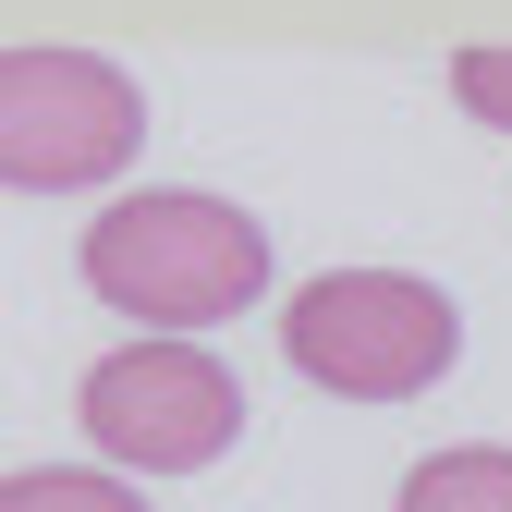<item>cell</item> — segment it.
<instances>
[{
    "label": "cell",
    "instance_id": "2",
    "mask_svg": "<svg viewBox=\"0 0 512 512\" xmlns=\"http://www.w3.org/2000/svg\"><path fill=\"white\" fill-rule=\"evenodd\" d=\"M281 354H293V378H317L342 403H415L452 378L464 305L415 269H317L281 305Z\"/></svg>",
    "mask_w": 512,
    "mask_h": 512
},
{
    "label": "cell",
    "instance_id": "5",
    "mask_svg": "<svg viewBox=\"0 0 512 512\" xmlns=\"http://www.w3.org/2000/svg\"><path fill=\"white\" fill-rule=\"evenodd\" d=\"M403 512H512V452H500V439L427 452V464L403 476Z\"/></svg>",
    "mask_w": 512,
    "mask_h": 512
},
{
    "label": "cell",
    "instance_id": "3",
    "mask_svg": "<svg viewBox=\"0 0 512 512\" xmlns=\"http://www.w3.org/2000/svg\"><path fill=\"white\" fill-rule=\"evenodd\" d=\"M147 98L98 49H0V183L13 196H98L135 171Z\"/></svg>",
    "mask_w": 512,
    "mask_h": 512
},
{
    "label": "cell",
    "instance_id": "7",
    "mask_svg": "<svg viewBox=\"0 0 512 512\" xmlns=\"http://www.w3.org/2000/svg\"><path fill=\"white\" fill-rule=\"evenodd\" d=\"M452 98L488 122V135H512V49H464L452 61Z\"/></svg>",
    "mask_w": 512,
    "mask_h": 512
},
{
    "label": "cell",
    "instance_id": "1",
    "mask_svg": "<svg viewBox=\"0 0 512 512\" xmlns=\"http://www.w3.org/2000/svg\"><path fill=\"white\" fill-rule=\"evenodd\" d=\"M86 293L122 305L135 330H220L269 293V232H256L232 196H196V183H147L86 220Z\"/></svg>",
    "mask_w": 512,
    "mask_h": 512
},
{
    "label": "cell",
    "instance_id": "6",
    "mask_svg": "<svg viewBox=\"0 0 512 512\" xmlns=\"http://www.w3.org/2000/svg\"><path fill=\"white\" fill-rule=\"evenodd\" d=\"M0 512H159V500H135L98 464H25V476H0Z\"/></svg>",
    "mask_w": 512,
    "mask_h": 512
},
{
    "label": "cell",
    "instance_id": "4",
    "mask_svg": "<svg viewBox=\"0 0 512 512\" xmlns=\"http://www.w3.org/2000/svg\"><path fill=\"white\" fill-rule=\"evenodd\" d=\"M74 415H86V439L122 476H196V464H220L244 439V391H232V366L196 330H147V342L98 354Z\"/></svg>",
    "mask_w": 512,
    "mask_h": 512
}]
</instances>
